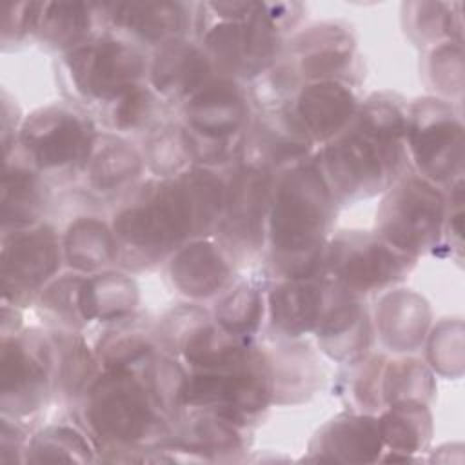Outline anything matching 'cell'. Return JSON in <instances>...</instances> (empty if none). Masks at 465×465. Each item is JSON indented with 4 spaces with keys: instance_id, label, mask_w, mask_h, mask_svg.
I'll return each mask as SVG.
<instances>
[{
    "instance_id": "1",
    "label": "cell",
    "mask_w": 465,
    "mask_h": 465,
    "mask_svg": "<svg viewBox=\"0 0 465 465\" xmlns=\"http://www.w3.org/2000/svg\"><path fill=\"white\" fill-rule=\"evenodd\" d=\"M223 198V180L202 165L140 185L113 218L118 258L129 267H143L174 252L183 242L216 232Z\"/></svg>"
},
{
    "instance_id": "2",
    "label": "cell",
    "mask_w": 465,
    "mask_h": 465,
    "mask_svg": "<svg viewBox=\"0 0 465 465\" xmlns=\"http://www.w3.org/2000/svg\"><path fill=\"white\" fill-rule=\"evenodd\" d=\"M409 107L389 93L372 94L351 125L320 153L322 169L336 202H354L387 191L405 167Z\"/></svg>"
},
{
    "instance_id": "3",
    "label": "cell",
    "mask_w": 465,
    "mask_h": 465,
    "mask_svg": "<svg viewBox=\"0 0 465 465\" xmlns=\"http://www.w3.org/2000/svg\"><path fill=\"white\" fill-rule=\"evenodd\" d=\"M334 214L336 198L314 160L291 165L272 183L267 238L282 278L320 272Z\"/></svg>"
},
{
    "instance_id": "4",
    "label": "cell",
    "mask_w": 465,
    "mask_h": 465,
    "mask_svg": "<svg viewBox=\"0 0 465 465\" xmlns=\"http://www.w3.org/2000/svg\"><path fill=\"white\" fill-rule=\"evenodd\" d=\"M154 400L142 363L105 369L84 392V420L105 447L125 450L162 443L169 427Z\"/></svg>"
},
{
    "instance_id": "5",
    "label": "cell",
    "mask_w": 465,
    "mask_h": 465,
    "mask_svg": "<svg viewBox=\"0 0 465 465\" xmlns=\"http://www.w3.org/2000/svg\"><path fill=\"white\" fill-rule=\"evenodd\" d=\"M272 396V361L247 343L220 365L193 369L183 387V407L211 411L240 427L258 416Z\"/></svg>"
},
{
    "instance_id": "6",
    "label": "cell",
    "mask_w": 465,
    "mask_h": 465,
    "mask_svg": "<svg viewBox=\"0 0 465 465\" xmlns=\"http://www.w3.org/2000/svg\"><path fill=\"white\" fill-rule=\"evenodd\" d=\"M247 102V91L236 80L213 76L182 104V127L194 163L216 165L242 154L249 127Z\"/></svg>"
},
{
    "instance_id": "7",
    "label": "cell",
    "mask_w": 465,
    "mask_h": 465,
    "mask_svg": "<svg viewBox=\"0 0 465 465\" xmlns=\"http://www.w3.org/2000/svg\"><path fill=\"white\" fill-rule=\"evenodd\" d=\"M414 260L376 231H341L329 240L318 274L329 285L358 298L403 280Z\"/></svg>"
},
{
    "instance_id": "8",
    "label": "cell",
    "mask_w": 465,
    "mask_h": 465,
    "mask_svg": "<svg viewBox=\"0 0 465 465\" xmlns=\"http://www.w3.org/2000/svg\"><path fill=\"white\" fill-rule=\"evenodd\" d=\"M96 136L84 111L53 104L36 109L22 122L13 151L40 174L76 173L84 169Z\"/></svg>"
},
{
    "instance_id": "9",
    "label": "cell",
    "mask_w": 465,
    "mask_h": 465,
    "mask_svg": "<svg viewBox=\"0 0 465 465\" xmlns=\"http://www.w3.org/2000/svg\"><path fill=\"white\" fill-rule=\"evenodd\" d=\"M64 73L74 94L102 107L142 84L149 73L142 47L114 35H93L64 53Z\"/></svg>"
},
{
    "instance_id": "10",
    "label": "cell",
    "mask_w": 465,
    "mask_h": 465,
    "mask_svg": "<svg viewBox=\"0 0 465 465\" xmlns=\"http://www.w3.org/2000/svg\"><path fill=\"white\" fill-rule=\"evenodd\" d=\"M445 223L443 193L420 174H401L385 191L376 213V232L412 258L438 243Z\"/></svg>"
},
{
    "instance_id": "11",
    "label": "cell",
    "mask_w": 465,
    "mask_h": 465,
    "mask_svg": "<svg viewBox=\"0 0 465 465\" xmlns=\"http://www.w3.org/2000/svg\"><path fill=\"white\" fill-rule=\"evenodd\" d=\"M202 47L218 76L252 80L276 64L282 29L269 16L265 2H254L242 18H216L202 35Z\"/></svg>"
},
{
    "instance_id": "12",
    "label": "cell",
    "mask_w": 465,
    "mask_h": 465,
    "mask_svg": "<svg viewBox=\"0 0 465 465\" xmlns=\"http://www.w3.org/2000/svg\"><path fill=\"white\" fill-rule=\"evenodd\" d=\"M272 183L271 169L245 160L227 180L216 232L218 245L231 260H251L263 247Z\"/></svg>"
},
{
    "instance_id": "13",
    "label": "cell",
    "mask_w": 465,
    "mask_h": 465,
    "mask_svg": "<svg viewBox=\"0 0 465 465\" xmlns=\"http://www.w3.org/2000/svg\"><path fill=\"white\" fill-rule=\"evenodd\" d=\"M54 343L29 329L2 336V412L27 416L45 405L54 371Z\"/></svg>"
},
{
    "instance_id": "14",
    "label": "cell",
    "mask_w": 465,
    "mask_h": 465,
    "mask_svg": "<svg viewBox=\"0 0 465 465\" xmlns=\"http://www.w3.org/2000/svg\"><path fill=\"white\" fill-rule=\"evenodd\" d=\"M405 147L429 182H449L460 174L463 127L452 105L438 98L416 100L407 114Z\"/></svg>"
},
{
    "instance_id": "15",
    "label": "cell",
    "mask_w": 465,
    "mask_h": 465,
    "mask_svg": "<svg viewBox=\"0 0 465 465\" xmlns=\"http://www.w3.org/2000/svg\"><path fill=\"white\" fill-rule=\"evenodd\" d=\"M64 256L54 229L36 223L2 234L4 302L13 307L31 303L53 282Z\"/></svg>"
},
{
    "instance_id": "16",
    "label": "cell",
    "mask_w": 465,
    "mask_h": 465,
    "mask_svg": "<svg viewBox=\"0 0 465 465\" xmlns=\"http://www.w3.org/2000/svg\"><path fill=\"white\" fill-rule=\"evenodd\" d=\"M193 4L185 2H107L96 4L113 33L142 47L162 49L169 44L187 40L193 25Z\"/></svg>"
},
{
    "instance_id": "17",
    "label": "cell",
    "mask_w": 465,
    "mask_h": 465,
    "mask_svg": "<svg viewBox=\"0 0 465 465\" xmlns=\"http://www.w3.org/2000/svg\"><path fill=\"white\" fill-rule=\"evenodd\" d=\"M312 138L298 120L292 105L263 109L249 124L243 142L245 162L274 169L285 163H298L309 154Z\"/></svg>"
},
{
    "instance_id": "18",
    "label": "cell",
    "mask_w": 465,
    "mask_h": 465,
    "mask_svg": "<svg viewBox=\"0 0 465 465\" xmlns=\"http://www.w3.org/2000/svg\"><path fill=\"white\" fill-rule=\"evenodd\" d=\"M294 113L312 142H331L343 133L358 113V102L341 80H316L300 87Z\"/></svg>"
},
{
    "instance_id": "19",
    "label": "cell",
    "mask_w": 465,
    "mask_h": 465,
    "mask_svg": "<svg viewBox=\"0 0 465 465\" xmlns=\"http://www.w3.org/2000/svg\"><path fill=\"white\" fill-rule=\"evenodd\" d=\"M329 302V285L320 276L282 278L269 291L272 327L285 336L314 331Z\"/></svg>"
},
{
    "instance_id": "20",
    "label": "cell",
    "mask_w": 465,
    "mask_h": 465,
    "mask_svg": "<svg viewBox=\"0 0 465 465\" xmlns=\"http://www.w3.org/2000/svg\"><path fill=\"white\" fill-rule=\"evenodd\" d=\"M169 274L182 294L189 298H209L229 289L232 267L220 245L196 238L174 251Z\"/></svg>"
},
{
    "instance_id": "21",
    "label": "cell",
    "mask_w": 465,
    "mask_h": 465,
    "mask_svg": "<svg viewBox=\"0 0 465 465\" xmlns=\"http://www.w3.org/2000/svg\"><path fill=\"white\" fill-rule=\"evenodd\" d=\"M314 331L320 347L341 361L361 356L371 341V322L363 305L332 285H329V302Z\"/></svg>"
},
{
    "instance_id": "22",
    "label": "cell",
    "mask_w": 465,
    "mask_h": 465,
    "mask_svg": "<svg viewBox=\"0 0 465 465\" xmlns=\"http://www.w3.org/2000/svg\"><path fill=\"white\" fill-rule=\"evenodd\" d=\"M213 65L202 45L180 40L156 51L149 65L153 91L182 104L213 78Z\"/></svg>"
},
{
    "instance_id": "23",
    "label": "cell",
    "mask_w": 465,
    "mask_h": 465,
    "mask_svg": "<svg viewBox=\"0 0 465 465\" xmlns=\"http://www.w3.org/2000/svg\"><path fill=\"white\" fill-rule=\"evenodd\" d=\"M292 49L298 54V74L309 82L340 80L354 58V38L338 24H316L302 31Z\"/></svg>"
},
{
    "instance_id": "24",
    "label": "cell",
    "mask_w": 465,
    "mask_h": 465,
    "mask_svg": "<svg viewBox=\"0 0 465 465\" xmlns=\"http://www.w3.org/2000/svg\"><path fill=\"white\" fill-rule=\"evenodd\" d=\"M381 432L376 418L343 414L331 420L316 436L312 450L329 461H374L381 450Z\"/></svg>"
},
{
    "instance_id": "25",
    "label": "cell",
    "mask_w": 465,
    "mask_h": 465,
    "mask_svg": "<svg viewBox=\"0 0 465 465\" xmlns=\"http://www.w3.org/2000/svg\"><path fill=\"white\" fill-rule=\"evenodd\" d=\"M13 154L15 160L5 158L2 178V232L40 223L45 205L40 173L15 151Z\"/></svg>"
},
{
    "instance_id": "26",
    "label": "cell",
    "mask_w": 465,
    "mask_h": 465,
    "mask_svg": "<svg viewBox=\"0 0 465 465\" xmlns=\"http://www.w3.org/2000/svg\"><path fill=\"white\" fill-rule=\"evenodd\" d=\"M143 169V158L125 140L96 136L93 151L82 169L87 185L96 193H114L131 183Z\"/></svg>"
},
{
    "instance_id": "27",
    "label": "cell",
    "mask_w": 465,
    "mask_h": 465,
    "mask_svg": "<svg viewBox=\"0 0 465 465\" xmlns=\"http://www.w3.org/2000/svg\"><path fill=\"white\" fill-rule=\"evenodd\" d=\"M429 318L430 312L425 300L414 292L396 291L380 302V332L394 351H414L423 341Z\"/></svg>"
},
{
    "instance_id": "28",
    "label": "cell",
    "mask_w": 465,
    "mask_h": 465,
    "mask_svg": "<svg viewBox=\"0 0 465 465\" xmlns=\"http://www.w3.org/2000/svg\"><path fill=\"white\" fill-rule=\"evenodd\" d=\"M98 16L96 4L87 2H40L35 38L64 53L91 38Z\"/></svg>"
},
{
    "instance_id": "29",
    "label": "cell",
    "mask_w": 465,
    "mask_h": 465,
    "mask_svg": "<svg viewBox=\"0 0 465 465\" xmlns=\"http://www.w3.org/2000/svg\"><path fill=\"white\" fill-rule=\"evenodd\" d=\"M138 303L134 280L120 272L85 276L80 287V309L87 322H122L131 316Z\"/></svg>"
},
{
    "instance_id": "30",
    "label": "cell",
    "mask_w": 465,
    "mask_h": 465,
    "mask_svg": "<svg viewBox=\"0 0 465 465\" xmlns=\"http://www.w3.org/2000/svg\"><path fill=\"white\" fill-rule=\"evenodd\" d=\"M64 258L78 272L102 269L118 260V245L113 229L96 218H80L65 232Z\"/></svg>"
},
{
    "instance_id": "31",
    "label": "cell",
    "mask_w": 465,
    "mask_h": 465,
    "mask_svg": "<svg viewBox=\"0 0 465 465\" xmlns=\"http://www.w3.org/2000/svg\"><path fill=\"white\" fill-rule=\"evenodd\" d=\"M378 423L383 443L396 452H416L430 436V414L418 401L391 403Z\"/></svg>"
},
{
    "instance_id": "32",
    "label": "cell",
    "mask_w": 465,
    "mask_h": 465,
    "mask_svg": "<svg viewBox=\"0 0 465 465\" xmlns=\"http://www.w3.org/2000/svg\"><path fill=\"white\" fill-rule=\"evenodd\" d=\"M263 316V296L251 282L229 287L214 305V322L227 332L247 340Z\"/></svg>"
},
{
    "instance_id": "33",
    "label": "cell",
    "mask_w": 465,
    "mask_h": 465,
    "mask_svg": "<svg viewBox=\"0 0 465 465\" xmlns=\"http://www.w3.org/2000/svg\"><path fill=\"white\" fill-rule=\"evenodd\" d=\"M53 343L58 356L56 380L64 394L69 398L84 394L96 378V360L89 347L74 332L60 336Z\"/></svg>"
},
{
    "instance_id": "34",
    "label": "cell",
    "mask_w": 465,
    "mask_h": 465,
    "mask_svg": "<svg viewBox=\"0 0 465 465\" xmlns=\"http://www.w3.org/2000/svg\"><path fill=\"white\" fill-rule=\"evenodd\" d=\"M160 111L158 94L143 84L129 89L102 107L105 124L120 133L140 131L156 122Z\"/></svg>"
},
{
    "instance_id": "35",
    "label": "cell",
    "mask_w": 465,
    "mask_h": 465,
    "mask_svg": "<svg viewBox=\"0 0 465 465\" xmlns=\"http://www.w3.org/2000/svg\"><path fill=\"white\" fill-rule=\"evenodd\" d=\"M145 163L162 178H173L191 167L193 156L183 133V127L160 125L145 143Z\"/></svg>"
},
{
    "instance_id": "36",
    "label": "cell",
    "mask_w": 465,
    "mask_h": 465,
    "mask_svg": "<svg viewBox=\"0 0 465 465\" xmlns=\"http://www.w3.org/2000/svg\"><path fill=\"white\" fill-rule=\"evenodd\" d=\"M454 4L440 2H411L403 4V15H407V31L420 42H432L445 35L450 42H461V20L460 13L452 11Z\"/></svg>"
},
{
    "instance_id": "37",
    "label": "cell",
    "mask_w": 465,
    "mask_h": 465,
    "mask_svg": "<svg viewBox=\"0 0 465 465\" xmlns=\"http://www.w3.org/2000/svg\"><path fill=\"white\" fill-rule=\"evenodd\" d=\"M432 392L430 372L416 360L391 361L383 369L381 394L389 403L418 401L425 403Z\"/></svg>"
},
{
    "instance_id": "38",
    "label": "cell",
    "mask_w": 465,
    "mask_h": 465,
    "mask_svg": "<svg viewBox=\"0 0 465 465\" xmlns=\"http://www.w3.org/2000/svg\"><path fill=\"white\" fill-rule=\"evenodd\" d=\"M29 461H91V447L84 434L67 425H53L29 443Z\"/></svg>"
},
{
    "instance_id": "39",
    "label": "cell",
    "mask_w": 465,
    "mask_h": 465,
    "mask_svg": "<svg viewBox=\"0 0 465 465\" xmlns=\"http://www.w3.org/2000/svg\"><path fill=\"white\" fill-rule=\"evenodd\" d=\"M153 354V345L143 332L129 327H118L107 332L96 351V358L105 369L136 367Z\"/></svg>"
},
{
    "instance_id": "40",
    "label": "cell",
    "mask_w": 465,
    "mask_h": 465,
    "mask_svg": "<svg viewBox=\"0 0 465 465\" xmlns=\"http://www.w3.org/2000/svg\"><path fill=\"white\" fill-rule=\"evenodd\" d=\"M82 282L84 276L67 274L49 282L45 289L40 292L42 309L71 329H78L85 323L80 309Z\"/></svg>"
},
{
    "instance_id": "41",
    "label": "cell",
    "mask_w": 465,
    "mask_h": 465,
    "mask_svg": "<svg viewBox=\"0 0 465 465\" xmlns=\"http://www.w3.org/2000/svg\"><path fill=\"white\" fill-rule=\"evenodd\" d=\"M429 71L434 85L443 93H460L461 91V47L456 42H445L438 45L430 54Z\"/></svg>"
},
{
    "instance_id": "42",
    "label": "cell",
    "mask_w": 465,
    "mask_h": 465,
    "mask_svg": "<svg viewBox=\"0 0 465 465\" xmlns=\"http://www.w3.org/2000/svg\"><path fill=\"white\" fill-rule=\"evenodd\" d=\"M40 2H15L4 7L2 16V45L9 49L15 44L24 42L27 36H35Z\"/></svg>"
}]
</instances>
